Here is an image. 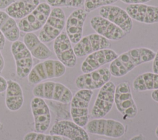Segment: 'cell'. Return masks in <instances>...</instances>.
I'll list each match as a JSON object with an SVG mask.
<instances>
[{
	"label": "cell",
	"instance_id": "obj_8",
	"mask_svg": "<svg viewBox=\"0 0 158 140\" xmlns=\"http://www.w3.org/2000/svg\"><path fill=\"white\" fill-rule=\"evenodd\" d=\"M115 90V85L112 81H109L99 89L91 111L93 118H104L111 111L114 104Z\"/></svg>",
	"mask_w": 158,
	"mask_h": 140
},
{
	"label": "cell",
	"instance_id": "obj_18",
	"mask_svg": "<svg viewBox=\"0 0 158 140\" xmlns=\"http://www.w3.org/2000/svg\"><path fill=\"white\" fill-rule=\"evenodd\" d=\"M90 25L97 34L109 41H118L127 35L117 25L100 15L92 17L90 20Z\"/></svg>",
	"mask_w": 158,
	"mask_h": 140
},
{
	"label": "cell",
	"instance_id": "obj_12",
	"mask_svg": "<svg viewBox=\"0 0 158 140\" xmlns=\"http://www.w3.org/2000/svg\"><path fill=\"white\" fill-rule=\"evenodd\" d=\"M110 47V41L97 33H93L82 37L73 48L77 57H83L100 50L109 49Z\"/></svg>",
	"mask_w": 158,
	"mask_h": 140
},
{
	"label": "cell",
	"instance_id": "obj_32",
	"mask_svg": "<svg viewBox=\"0 0 158 140\" xmlns=\"http://www.w3.org/2000/svg\"><path fill=\"white\" fill-rule=\"evenodd\" d=\"M15 0H0V10L6 9Z\"/></svg>",
	"mask_w": 158,
	"mask_h": 140
},
{
	"label": "cell",
	"instance_id": "obj_20",
	"mask_svg": "<svg viewBox=\"0 0 158 140\" xmlns=\"http://www.w3.org/2000/svg\"><path fill=\"white\" fill-rule=\"evenodd\" d=\"M125 10L132 20L139 23L144 24L158 23V6L145 4H128Z\"/></svg>",
	"mask_w": 158,
	"mask_h": 140
},
{
	"label": "cell",
	"instance_id": "obj_17",
	"mask_svg": "<svg viewBox=\"0 0 158 140\" xmlns=\"http://www.w3.org/2000/svg\"><path fill=\"white\" fill-rule=\"evenodd\" d=\"M88 15L84 9L78 8L69 15L65 21V33L72 44H77L82 38L83 26Z\"/></svg>",
	"mask_w": 158,
	"mask_h": 140
},
{
	"label": "cell",
	"instance_id": "obj_38",
	"mask_svg": "<svg viewBox=\"0 0 158 140\" xmlns=\"http://www.w3.org/2000/svg\"><path fill=\"white\" fill-rule=\"evenodd\" d=\"M95 140H106L104 139H95Z\"/></svg>",
	"mask_w": 158,
	"mask_h": 140
},
{
	"label": "cell",
	"instance_id": "obj_35",
	"mask_svg": "<svg viewBox=\"0 0 158 140\" xmlns=\"http://www.w3.org/2000/svg\"><path fill=\"white\" fill-rule=\"evenodd\" d=\"M4 65H5V62H4V57L2 55V53L0 50V74L2 72L4 68Z\"/></svg>",
	"mask_w": 158,
	"mask_h": 140
},
{
	"label": "cell",
	"instance_id": "obj_16",
	"mask_svg": "<svg viewBox=\"0 0 158 140\" xmlns=\"http://www.w3.org/2000/svg\"><path fill=\"white\" fill-rule=\"evenodd\" d=\"M49 134L66 138L69 140H89L88 132L73 120L56 122L49 130Z\"/></svg>",
	"mask_w": 158,
	"mask_h": 140
},
{
	"label": "cell",
	"instance_id": "obj_27",
	"mask_svg": "<svg viewBox=\"0 0 158 140\" xmlns=\"http://www.w3.org/2000/svg\"><path fill=\"white\" fill-rule=\"evenodd\" d=\"M118 0H85L84 9L87 13H89L103 6L112 5Z\"/></svg>",
	"mask_w": 158,
	"mask_h": 140
},
{
	"label": "cell",
	"instance_id": "obj_13",
	"mask_svg": "<svg viewBox=\"0 0 158 140\" xmlns=\"http://www.w3.org/2000/svg\"><path fill=\"white\" fill-rule=\"evenodd\" d=\"M30 109L33 117L35 131L46 132L51 124V114L44 99L34 96L30 101Z\"/></svg>",
	"mask_w": 158,
	"mask_h": 140
},
{
	"label": "cell",
	"instance_id": "obj_28",
	"mask_svg": "<svg viewBox=\"0 0 158 140\" xmlns=\"http://www.w3.org/2000/svg\"><path fill=\"white\" fill-rule=\"evenodd\" d=\"M23 140H64V139L58 135L44 134V133H38L34 131L25 134Z\"/></svg>",
	"mask_w": 158,
	"mask_h": 140
},
{
	"label": "cell",
	"instance_id": "obj_10",
	"mask_svg": "<svg viewBox=\"0 0 158 140\" xmlns=\"http://www.w3.org/2000/svg\"><path fill=\"white\" fill-rule=\"evenodd\" d=\"M10 52L15 61V74L20 79L27 77L33 66V56L22 41H16L10 45Z\"/></svg>",
	"mask_w": 158,
	"mask_h": 140
},
{
	"label": "cell",
	"instance_id": "obj_39",
	"mask_svg": "<svg viewBox=\"0 0 158 140\" xmlns=\"http://www.w3.org/2000/svg\"><path fill=\"white\" fill-rule=\"evenodd\" d=\"M1 122H0V127H1Z\"/></svg>",
	"mask_w": 158,
	"mask_h": 140
},
{
	"label": "cell",
	"instance_id": "obj_26",
	"mask_svg": "<svg viewBox=\"0 0 158 140\" xmlns=\"http://www.w3.org/2000/svg\"><path fill=\"white\" fill-rule=\"evenodd\" d=\"M46 3L52 7L81 8L85 0H46Z\"/></svg>",
	"mask_w": 158,
	"mask_h": 140
},
{
	"label": "cell",
	"instance_id": "obj_21",
	"mask_svg": "<svg viewBox=\"0 0 158 140\" xmlns=\"http://www.w3.org/2000/svg\"><path fill=\"white\" fill-rule=\"evenodd\" d=\"M23 42L31 56L39 60H45L52 56V52L34 33H27L23 37Z\"/></svg>",
	"mask_w": 158,
	"mask_h": 140
},
{
	"label": "cell",
	"instance_id": "obj_9",
	"mask_svg": "<svg viewBox=\"0 0 158 140\" xmlns=\"http://www.w3.org/2000/svg\"><path fill=\"white\" fill-rule=\"evenodd\" d=\"M51 11V7L46 2H41L27 16L18 23L20 31L33 33L41 29L48 20Z\"/></svg>",
	"mask_w": 158,
	"mask_h": 140
},
{
	"label": "cell",
	"instance_id": "obj_25",
	"mask_svg": "<svg viewBox=\"0 0 158 140\" xmlns=\"http://www.w3.org/2000/svg\"><path fill=\"white\" fill-rule=\"evenodd\" d=\"M133 88L136 91H145L158 89V74L144 72L138 75L133 80Z\"/></svg>",
	"mask_w": 158,
	"mask_h": 140
},
{
	"label": "cell",
	"instance_id": "obj_3",
	"mask_svg": "<svg viewBox=\"0 0 158 140\" xmlns=\"http://www.w3.org/2000/svg\"><path fill=\"white\" fill-rule=\"evenodd\" d=\"M65 71L66 67L59 60L47 59L33 66L27 79L30 84L36 85L48 79L60 77Z\"/></svg>",
	"mask_w": 158,
	"mask_h": 140
},
{
	"label": "cell",
	"instance_id": "obj_34",
	"mask_svg": "<svg viewBox=\"0 0 158 140\" xmlns=\"http://www.w3.org/2000/svg\"><path fill=\"white\" fill-rule=\"evenodd\" d=\"M151 96L153 101H154L156 103H158V89L153 90L151 93Z\"/></svg>",
	"mask_w": 158,
	"mask_h": 140
},
{
	"label": "cell",
	"instance_id": "obj_23",
	"mask_svg": "<svg viewBox=\"0 0 158 140\" xmlns=\"http://www.w3.org/2000/svg\"><path fill=\"white\" fill-rule=\"evenodd\" d=\"M40 3V0H15L6 9V12L14 19L21 20L30 14Z\"/></svg>",
	"mask_w": 158,
	"mask_h": 140
},
{
	"label": "cell",
	"instance_id": "obj_14",
	"mask_svg": "<svg viewBox=\"0 0 158 140\" xmlns=\"http://www.w3.org/2000/svg\"><path fill=\"white\" fill-rule=\"evenodd\" d=\"M53 50L57 58L65 67L73 68L77 63V56L73 51L72 42L64 32L54 40Z\"/></svg>",
	"mask_w": 158,
	"mask_h": 140
},
{
	"label": "cell",
	"instance_id": "obj_36",
	"mask_svg": "<svg viewBox=\"0 0 158 140\" xmlns=\"http://www.w3.org/2000/svg\"><path fill=\"white\" fill-rule=\"evenodd\" d=\"M145 139H146L145 136L143 134L140 133V134L135 135L131 138H130L129 140H145Z\"/></svg>",
	"mask_w": 158,
	"mask_h": 140
},
{
	"label": "cell",
	"instance_id": "obj_11",
	"mask_svg": "<svg viewBox=\"0 0 158 140\" xmlns=\"http://www.w3.org/2000/svg\"><path fill=\"white\" fill-rule=\"evenodd\" d=\"M110 78L111 74L109 68H100L78 76L75 79V84L79 90H94L100 89L110 81Z\"/></svg>",
	"mask_w": 158,
	"mask_h": 140
},
{
	"label": "cell",
	"instance_id": "obj_31",
	"mask_svg": "<svg viewBox=\"0 0 158 140\" xmlns=\"http://www.w3.org/2000/svg\"><path fill=\"white\" fill-rule=\"evenodd\" d=\"M7 87V80L0 75V93L6 91Z\"/></svg>",
	"mask_w": 158,
	"mask_h": 140
},
{
	"label": "cell",
	"instance_id": "obj_5",
	"mask_svg": "<svg viewBox=\"0 0 158 140\" xmlns=\"http://www.w3.org/2000/svg\"><path fill=\"white\" fill-rule=\"evenodd\" d=\"M93 93V90H79L73 95L70 103V112L72 119L82 127L85 126L88 122V108Z\"/></svg>",
	"mask_w": 158,
	"mask_h": 140
},
{
	"label": "cell",
	"instance_id": "obj_30",
	"mask_svg": "<svg viewBox=\"0 0 158 140\" xmlns=\"http://www.w3.org/2000/svg\"><path fill=\"white\" fill-rule=\"evenodd\" d=\"M123 3L127 4H145L151 0H120Z\"/></svg>",
	"mask_w": 158,
	"mask_h": 140
},
{
	"label": "cell",
	"instance_id": "obj_19",
	"mask_svg": "<svg viewBox=\"0 0 158 140\" xmlns=\"http://www.w3.org/2000/svg\"><path fill=\"white\" fill-rule=\"evenodd\" d=\"M118 56V54L110 49H106L94 52L83 60L81 65L83 73L89 72L100 68L103 65L110 63Z\"/></svg>",
	"mask_w": 158,
	"mask_h": 140
},
{
	"label": "cell",
	"instance_id": "obj_1",
	"mask_svg": "<svg viewBox=\"0 0 158 140\" xmlns=\"http://www.w3.org/2000/svg\"><path fill=\"white\" fill-rule=\"evenodd\" d=\"M156 53L146 47H138L130 49L112 61L109 66L111 76L121 77L131 71L136 66L152 61Z\"/></svg>",
	"mask_w": 158,
	"mask_h": 140
},
{
	"label": "cell",
	"instance_id": "obj_33",
	"mask_svg": "<svg viewBox=\"0 0 158 140\" xmlns=\"http://www.w3.org/2000/svg\"><path fill=\"white\" fill-rule=\"evenodd\" d=\"M6 38L0 31V50H2L5 47Z\"/></svg>",
	"mask_w": 158,
	"mask_h": 140
},
{
	"label": "cell",
	"instance_id": "obj_7",
	"mask_svg": "<svg viewBox=\"0 0 158 140\" xmlns=\"http://www.w3.org/2000/svg\"><path fill=\"white\" fill-rule=\"evenodd\" d=\"M65 21L64 10L59 7H54L39 33V39L44 44L54 41L62 33L65 25Z\"/></svg>",
	"mask_w": 158,
	"mask_h": 140
},
{
	"label": "cell",
	"instance_id": "obj_22",
	"mask_svg": "<svg viewBox=\"0 0 158 140\" xmlns=\"http://www.w3.org/2000/svg\"><path fill=\"white\" fill-rule=\"evenodd\" d=\"M5 92V104L7 109L12 112L19 111L24 102L23 92L21 85L14 80H7Z\"/></svg>",
	"mask_w": 158,
	"mask_h": 140
},
{
	"label": "cell",
	"instance_id": "obj_15",
	"mask_svg": "<svg viewBox=\"0 0 158 140\" xmlns=\"http://www.w3.org/2000/svg\"><path fill=\"white\" fill-rule=\"evenodd\" d=\"M101 17L111 21L127 34L131 33L133 29V20L127 11L122 8L114 5L103 6L99 8Z\"/></svg>",
	"mask_w": 158,
	"mask_h": 140
},
{
	"label": "cell",
	"instance_id": "obj_29",
	"mask_svg": "<svg viewBox=\"0 0 158 140\" xmlns=\"http://www.w3.org/2000/svg\"><path fill=\"white\" fill-rule=\"evenodd\" d=\"M152 70L153 72L158 74V50L156 53L155 56L152 60Z\"/></svg>",
	"mask_w": 158,
	"mask_h": 140
},
{
	"label": "cell",
	"instance_id": "obj_2",
	"mask_svg": "<svg viewBox=\"0 0 158 140\" xmlns=\"http://www.w3.org/2000/svg\"><path fill=\"white\" fill-rule=\"evenodd\" d=\"M34 96L43 99L52 100L62 104H69L73 97L72 91L64 84L46 81L36 84L32 90Z\"/></svg>",
	"mask_w": 158,
	"mask_h": 140
},
{
	"label": "cell",
	"instance_id": "obj_6",
	"mask_svg": "<svg viewBox=\"0 0 158 140\" xmlns=\"http://www.w3.org/2000/svg\"><path fill=\"white\" fill-rule=\"evenodd\" d=\"M86 131L92 134L117 139L125 134L126 129L123 124L118 120L100 118L88 121Z\"/></svg>",
	"mask_w": 158,
	"mask_h": 140
},
{
	"label": "cell",
	"instance_id": "obj_24",
	"mask_svg": "<svg viewBox=\"0 0 158 140\" xmlns=\"http://www.w3.org/2000/svg\"><path fill=\"white\" fill-rule=\"evenodd\" d=\"M0 31L7 41L13 42L19 40L20 29L18 24L15 19L1 10H0Z\"/></svg>",
	"mask_w": 158,
	"mask_h": 140
},
{
	"label": "cell",
	"instance_id": "obj_4",
	"mask_svg": "<svg viewBox=\"0 0 158 140\" xmlns=\"http://www.w3.org/2000/svg\"><path fill=\"white\" fill-rule=\"evenodd\" d=\"M114 103L123 119H132L136 116L138 108L128 82L124 81L115 86Z\"/></svg>",
	"mask_w": 158,
	"mask_h": 140
},
{
	"label": "cell",
	"instance_id": "obj_37",
	"mask_svg": "<svg viewBox=\"0 0 158 140\" xmlns=\"http://www.w3.org/2000/svg\"><path fill=\"white\" fill-rule=\"evenodd\" d=\"M155 135L158 138V126H157V128L155 130Z\"/></svg>",
	"mask_w": 158,
	"mask_h": 140
}]
</instances>
